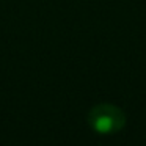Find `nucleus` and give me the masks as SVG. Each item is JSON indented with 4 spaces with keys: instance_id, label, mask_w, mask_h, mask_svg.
<instances>
[{
    "instance_id": "nucleus-1",
    "label": "nucleus",
    "mask_w": 146,
    "mask_h": 146,
    "mask_svg": "<svg viewBox=\"0 0 146 146\" xmlns=\"http://www.w3.org/2000/svg\"><path fill=\"white\" fill-rule=\"evenodd\" d=\"M88 124L94 132L110 135L119 132L126 126V115L113 104H98L90 110Z\"/></svg>"
}]
</instances>
